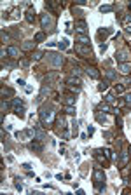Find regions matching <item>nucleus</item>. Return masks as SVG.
<instances>
[{"label":"nucleus","mask_w":131,"mask_h":195,"mask_svg":"<svg viewBox=\"0 0 131 195\" xmlns=\"http://www.w3.org/2000/svg\"><path fill=\"white\" fill-rule=\"evenodd\" d=\"M110 33H112V28H100V30H98V37H103V39H105V37L110 35Z\"/></svg>","instance_id":"22"},{"label":"nucleus","mask_w":131,"mask_h":195,"mask_svg":"<svg viewBox=\"0 0 131 195\" xmlns=\"http://www.w3.org/2000/svg\"><path fill=\"white\" fill-rule=\"evenodd\" d=\"M35 44H37V42L26 40V42H23V44H21V49H23V51H31V49L35 47Z\"/></svg>","instance_id":"14"},{"label":"nucleus","mask_w":131,"mask_h":195,"mask_svg":"<svg viewBox=\"0 0 131 195\" xmlns=\"http://www.w3.org/2000/svg\"><path fill=\"white\" fill-rule=\"evenodd\" d=\"M58 47H60L61 51H65V49L68 47V39H61V40L58 42Z\"/></svg>","instance_id":"24"},{"label":"nucleus","mask_w":131,"mask_h":195,"mask_svg":"<svg viewBox=\"0 0 131 195\" xmlns=\"http://www.w3.org/2000/svg\"><path fill=\"white\" fill-rule=\"evenodd\" d=\"M75 40L79 44H82V45H89V39L86 35H75Z\"/></svg>","instance_id":"16"},{"label":"nucleus","mask_w":131,"mask_h":195,"mask_svg":"<svg viewBox=\"0 0 131 195\" xmlns=\"http://www.w3.org/2000/svg\"><path fill=\"white\" fill-rule=\"evenodd\" d=\"M12 18H19V10L18 9H12Z\"/></svg>","instance_id":"38"},{"label":"nucleus","mask_w":131,"mask_h":195,"mask_svg":"<svg viewBox=\"0 0 131 195\" xmlns=\"http://www.w3.org/2000/svg\"><path fill=\"white\" fill-rule=\"evenodd\" d=\"M109 82H110L109 79H107V80H103V82L98 85V91H107V89H109Z\"/></svg>","instance_id":"26"},{"label":"nucleus","mask_w":131,"mask_h":195,"mask_svg":"<svg viewBox=\"0 0 131 195\" xmlns=\"http://www.w3.org/2000/svg\"><path fill=\"white\" fill-rule=\"evenodd\" d=\"M44 39H46V33H44V31H39V33L33 37V42H42Z\"/></svg>","instance_id":"25"},{"label":"nucleus","mask_w":131,"mask_h":195,"mask_svg":"<svg viewBox=\"0 0 131 195\" xmlns=\"http://www.w3.org/2000/svg\"><path fill=\"white\" fill-rule=\"evenodd\" d=\"M130 9H131V4H130Z\"/></svg>","instance_id":"44"},{"label":"nucleus","mask_w":131,"mask_h":195,"mask_svg":"<svg viewBox=\"0 0 131 195\" xmlns=\"http://www.w3.org/2000/svg\"><path fill=\"white\" fill-rule=\"evenodd\" d=\"M130 59V51L128 49H121V51L115 52V61L117 63H128Z\"/></svg>","instance_id":"5"},{"label":"nucleus","mask_w":131,"mask_h":195,"mask_svg":"<svg viewBox=\"0 0 131 195\" xmlns=\"http://www.w3.org/2000/svg\"><path fill=\"white\" fill-rule=\"evenodd\" d=\"M98 110H100V112H115V110H112L110 106H109V103H100V105H98Z\"/></svg>","instance_id":"20"},{"label":"nucleus","mask_w":131,"mask_h":195,"mask_svg":"<svg viewBox=\"0 0 131 195\" xmlns=\"http://www.w3.org/2000/svg\"><path fill=\"white\" fill-rule=\"evenodd\" d=\"M86 73L89 75L91 79H100V72H98L94 66H88V68H86Z\"/></svg>","instance_id":"11"},{"label":"nucleus","mask_w":131,"mask_h":195,"mask_svg":"<svg viewBox=\"0 0 131 195\" xmlns=\"http://www.w3.org/2000/svg\"><path fill=\"white\" fill-rule=\"evenodd\" d=\"M30 150H31V152H35V153H42L44 145H42L40 139H33V141L30 143Z\"/></svg>","instance_id":"7"},{"label":"nucleus","mask_w":131,"mask_h":195,"mask_svg":"<svg viewBox=\"0 0 131 195\" xmlns=\"http://www.w3.org/2000/svg\"><path fill=\"white\" fill-rule=\"evenodd\" d=\"M128 152H130V155H131V145H130V148H128Z\"/></svg>","instance_id":"43"},{"label":"nucleus","mask_w":131,"mask_h":195,"mask_svg":"<svg viewBox=\"0 0 131 195\" xmlns=\"http://www.w3.org/2000/svg\"><path fill=\"white\" fill-rule=\"evenodd\" d=\"M126 35H128V37H131V26H128V28H126Z\"/></svg>","instance_id":"41"},{"label":"nucleus","mask_w":131,"mask_h":195,"mask_svg":"<svg viewBox=\"0 0 131 195\" xmlns=\"http://www.w3.org/2000/svg\"><path fill=\"white\" fill-rule=\"evenodd\" d=\"M107 79H109V80H114V79H115V70L109 68V70H107Z\"/></svg>","instance_id":"30"},{"label":"nucleus","mask_w":131,"mask_h":195,"mask_svg":"<svg viewBox=\"0 0 131 195\" xmlns=\"http://www.w3.org/2000/svg\"><path fill=\"white\" fill-rule=\"evenodd\" d=\"M114 101V94H107L105 96V103H112Z\"/></svg>","instance_id":"35"},{"label":"nucleus","mask_w":131,"mask_h":195,"mask_svg":"<svg viewBox=\"0 0 131 195\" xmlns=\"http://www.w3.org/2000/svg\"><path fill=\"white\" fill-rule=\"evenodd\" d=\"M42 56H44V52L37 51V52H35V54H33V59H37V61H39V59H42Z\"/></svg>","instance_id":"34"},{"label":"nucleus","mask_w":131,"mask_h":195,"mask_svg":"<svg viewBox=\"0 0 131 195\" xmlns=\"http://www.w3.org/2000/svg\"><path fill=\"white\" fill-rule=\"evenodd\" d=\"M96 120H98L100 124H105V122H107V117L101 115V113H96Z\"/></svg>","instance_id":"32"},{"label":"nucleus","mask_w":131,"mask_h":195,"mask_svg":"<svg viewBox=\"0 0 131 195\" xmlns=\"http://www.w3.org/2000/svg\"><path fill=\"white\" fill-rule=\"evenodd\" d=\"M107 51V44H101L100 45V52H105Z\"/></svg>","instance_id":"39"},{"label":"nucleus","mask_w":131,"mask_h":195,"mask_svg":"<svg viewBox=\"0 0 131 195\" xmlns=\"http://www.w3.org/2000/svg\"><path fill=\"white\" fill-rule=\"evenodd\" d=\"M128 159H130V152H121V165L122 167L128 164Z\"/></svg>","instance_id":"23"},{"label":"nucleus","mask_w":131,"mask_h":195,"mask_svg":"<svg viewBox=\"0 0 131 195\" xmlns=\"http://www.w3.org/2000/svg\"><path fill=\"white\" fill-rule=\"evenodd\" d=\"M19 65L23 66V68H28V66H30V61H28V59H23V61H21Z\"/></svg>","instance_id":"36"},{"label":"nucleus","mask_w":131,"mask_h":195,"mask_svg":"<svg viewBox=\"0 0 131 195\" xmlns=\"http://www.w3.org/2000/svg\"><path fill=\"white\" fill-rule=\"evenodd\" d=\"M63 5L61 4H52V2H46V9H49V10H58L61 9Z\"/></svg>","instance_id":"19"},{"label":"nucleus","mask_w":131,"mask_h":195,"mask_svg":"<svg viewBox=\"0 0 131 195\" xmlns=\"http://www.w3.org/2000/svg\"><path fill=\"white\" fill-rule=\"evenodd\" d=\"M65 113H67V115H75V106H68V105H67V106H65Z\"/></svg>","instance_id":"29"},{"label":"nucleus","mask_w":131,"mask_h":195,"mask_svg":"<svg viewBox=\"0 0 131 195\" xmlns=\"http://www.w3.org/2000/svg\"><path fill=\"white\" fill-rule=\"evenodd\" d=\"M16 138H35V131H31V129H26V131H21V133H16Z\"/></svg>","instance_id":"10"},{"label":"nucleus","mask_w":131,"mask_h":195,"mask_svg":"<svg viewBox=\"0 0 131 195\" xmlns=\"http://www.w3.org/2000/svg\"><path fill=\"white\" fill-rule=\"evenodd\" d=\"M10 105H12V108H16V106H21V105H23V99H21V98H14V99L10 101Z\"/></svg>","instance_id":"28"},{"label":"nucleus","mask_w":131,"mask_h":195,"mask_svg":"<svg viewBox=\"0 0 131 195\" xmlns=\"http://www.w3.org/2000/svg\"><path fill=\"white\" fill-rule=\"evenodd\" d=\"M7 52H9L10 58H19V56H18V54H19V49H18V47H14V45H10L9 49H7Z\"/></svg>","instance_id":"18"},{"label":"nucleus","mask_w":131,"mask_h":195,"mask_svg":"<svg viewBox=\"0 0 131 195\" xmlns=\"http://www.w3.org/2000/svg\"><path fill=\"white\" fill-rule=\"evenodd\" d=\"M126 101H128V103L131 105V94H128V96H126Z\"/></svg>","instance_id":"42"},{"label":"nucleus","mask_w":131,"mask_h":195,"mask_svg":"<svg viewBox=\"0 0 131 195\" xmlns=\"http://www.w3.org/2000/svg\"><path fill=\"white\" fill-rule=\"evenodd\" d=\"M47 56H49V63L52 66H61V65H63V56H61V54H58V52H49Z\"/></svg>","instance_id":"4"},{"label":"nucleus","mask_w":131,"mask_h":195,"mask_svg":"<svg viewBox=\"0 0 131 195\" xmlns=\"http://www.w3.org/2000/svg\"><path fill=\"white\" fill-rule=\"evenodd\" d=\"M25 18H26V21H28L30 24H33V23H35V9H28L26 14H25Z\"/></svg>","instance_id":"12"},{"label":"nucleus","mask_w":131,"mask_h":195,"mask_svg":"<svg viewBox=\"0 0 131 195\" xmlns=\"http://www.w3.org/2000/svg\"><path fill=\"white\" fill-rule=\"evenodd\" d=\"M73 75H77V77H79V75H81V70H79V68H77V66H75V68H73Z\"/></svg>","instance_id":"40"},{"label":"nucleus","mask_w":131,"mask_h":195,"mask_svg":"<svg viewBox=\"0 0 131 195\" xmlns=\"http://www.w3.org/2000/svg\"><path fill=\"white\" fill-rule=\"evenodd\" d=\"M75 52L82 54V58H93L91 49L89 47H86V45H82V44H77V45H75Z\"/></svg>","instance_id":"6"},{"label":"nucleus","mask_w":131,"mask_h":195,"mask_svg":"<svg viewBox=\"0 0 131 195\" xmlns=\"http://www.w3.org/2000/svg\"><path fill=\"white\" fill-rule=\"evenodd\" d=\"M40 24L42 28H44V31H52V26H54V21H52V18H51V14H42L40 16Z\"/></svg>","instance_id":"3"},{"label":"nucleus","mask_w":131,"mask_h":195,"mask_svg":"<svg viewBox=\"0 0 131 195\" xmlns=\"http://www.w3.org/2000/svg\"><path fill=\"white\" fill-rule=\"evenodd\" d=\"M93 181H94L96 190H103V186H105V173L100 169V165H96V169L93 171Z\"/></svg>","instance_id":"2"},{"label":"nucleus","mask_w":131,"mask_h":195,"mask_svg":"<svg viewBox=\"0 0 131 195\" xmlns=\"http://www.w3.org/2000/svg\"><path fill=\"white\" fill-rule=\"evenodd\" d=\"M65 84H67V87H79V89H81V85H82L81 79H75V77H68L65 80Z\"/></svg>","instance_id":"8"},{"label":"nucleus","mask_w":131,"mask_h":195,"mask_svg":"<svg viewBox=\"0 0 131 195\" xmlns=\"http://www.w3.org/2000/svg\"><path fill=\"white\" fill-rule=\"evenodd\" d=\"M14 113H16L19 119H25V106H23V105H21V106H16V108H14Z\"/></svg>","instance_id":"21"},{"label":"nucleus","mask_w":131,"mask_h":195,"mask_svg":"<svg viewBox=\"0 0 131 195\" xmlns=\"http://www.w3.org/2000/svg\"><path fill=\"white\" fill-rule=\"evenodd\" d=\"M130 84H131V79H130V77H126V79H124V82H122V85H124V87H128Z\"/></svg>","instance_id":"37"},{"label":"nucleus","mask_w":131,"mask_h":195,"mask_svg":"<svg viewBox=\"0 0 131 195\" xmlns=\"http://www.w3.org/2000/svg\"><path fill=\"white\" fill-rule=\"evenodd\" d=\"M117 70H119L122 75H130V72H131V63H119Z\"/></svg>","instance_id":"9"},{"label":"nucleus","mask_w":131,"mask_h":195,"mask_svg":"<svg viewBox=\"0 0 131 195\" xmlns=\"http://www.w3.org/2000/svg\"><path fill=\"white\" fill-rule=\"evenodd\" d=\"M5 94H7V96H12L14 91H12V89H2V96H5Z\"/></svg>","instance_id":"33"},{"label":"nucleus","mask_w":131,"mask_h":195,"mask_svg":"<svg viewBox=\"0 0 131 195\" xmlns=\"http://www.w3.org/2000/svg\"><path fill=\"white\" fill-rule=\"evenodd\" d=\"M88 30V24H86V21H79L77 23V31H79V35H84V31Z\"/></svg>","instance_id":"15"},{"label":"nucleus","mask_w":131,"mask_h":195,"mask_svg":"<svg viewBox=\"0 0 131 195\" xmlns=\"http://www.w3.org/2000/svg\"><path fill=\"white\" fill-rule=\"evenodd\" d=\"M39 117H40V122L44 124V127H49L51 124H52V120H54V112H52V108L47 105V106H42L40 108Z\"/></svg>","instance_id":"1"},{"label":"nucleus","mask_w":131,"mask_h":195,"mask_svg":"<svg viewBox=\"0 0 131 195\" xmlns=\"http://www.w3.org/2000/svg\"><path fill=\"white\" fill-rule=\"evenodd\" d=\"M124 91H126V87H124L122 84H119V85H115V87H114V93H115V94H122Z\"/></svg>","instance_id":"27"},{"label":"nucleus","mask_w":131,"mask_h":195,"mask_svg":"<svg viewBox=\"0 0 131 195\" xmlns=\"http://www.w3.org/2000/svg\"><path fill=\"white\" fill-rule=\"evenodd\" d=\"M49 93V85H47V84H44V85H42V89H40V94H39V98H37V103H40L42 99H44V98H46V94Z\"/></svg>","instance_id":"13"},{"label":"nucleus","mask_w":131,"mask_h":195,"mask_svg":"<svg viewBox=\"0 0 131 195\" xmlns=\"http://www.w3.org/2000/svg\"><path fill=\"white\" fill-rule=\"evenodd\" d=\"M114 10V5H101L100 12H112Z\"/></svg>","instance_id":"31"},{"label":"nucleus","mask_w":131,"mask_h":195,"mask_svg":"<svg viewBox=\"0 0 131 195\" xmlns=\"http://www.w3.org/2000/svg\"><path fill=\"white\" fill-rule=\"evenodd\" d=\"M75 101H77V98H75V94H68V96L65 98V103H67L68 106H75Z\"/></svg>","instance_id":"17"}]
</instances>
